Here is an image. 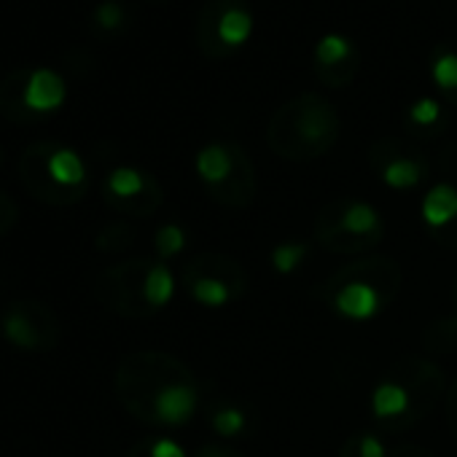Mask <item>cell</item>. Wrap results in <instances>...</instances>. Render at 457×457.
Wrapping results in <instances>:
<instances>
[{"label":"cell","mask_w":457,"mask_h":457,"mask_svg":"<svg viewBox=\"0 0 457 457\" xmlns=\"http://www.w3.org/2000/svg\"><path fill=\"white\" fill-rule=\"evenodd\" d=\"M342 135V119L331 100L304 92L275 111L267 127L270 148L288 162H310L326 156Z\"/></svg>","instance_id":"cell-1"},{"label":"cell","mask_w":457,"mask_h":457,"mask_svg":"<svg viewBox=\"0 0 457 457\" xmlns=\"http://www.w3.org/2000/svg\"><path fill=\"white\" fill-rule=\"evenodd\" d=\"M20 180L25 191L52 207H68L89 191V170L79 151L57 140L30 143L20 156Z\"/></svg>","instance_id":"cell-2"},{"label":"cell","mask_w":457,"mask_h":457,"mask_svg":"<svg viewBox=\"0 0 457 457\" xmlns=\"http://www.w3.org/2000/svg\"><path fill=\"white\" fill-rule=\"evenodd\" d=\"M194 377V371L164 350L129 353L116 369V395L121 406L140 422L151 425L154 401L175 382Z\"/></svg>","instance_id":"cell-3"},{"label":"cell","mask_w":457,"mask_h":457,"mask_svg":"<svg viewBox=\"0 0 457 457\" xmlns=\"http://www.w3.org/2000/svg\"><path fill=\"white\" fill-rule=\"evenodd\" d=\"M315 240L328 253L358 256L385 240V220L377 207L361 199H334L315 218Z\"/></svg>","instance_id":"cell-4"},{"label":"cell","mask_w":457,"mask_h":457,"mask_svg":"<svg viewBox=\"0 0 457 457\" xmlns=\"http://www.w3.org/2000/svg\"><path fill=\"white\" fill-rule=\"evenodd\" d=\"M65 100L68 84L52 68H22L0 79V116L12 124H38Z\"/></svg>","instance_id":"cell-5"},{"label":"cell","mask_w":457,"mask_h":457,"mask_svg":"<svg viewBox=\"0 0 457 457\" xmlns=\"http://www.w3.org/2000/svg\"><path fill=\"white\" fill-rule=\"evenodd\" d=\"M180 283L196 304L220 310L243 296L248 275L240 262L223 253H199L180 267Z\"/></svg>","instance_id":"cell-6"},{"label":"cell","mask_w":457,"mask_h":457,"mask_svg":"<svg viewBox=\"0 0 457 457\" xmlns=\"http://www.w3.org/2000/svg\"><path fill=\"white\" fill-rule=\"evenodd\" d=\"M253 28L243 0H207L196 17V46L207 60H226L251 41Z\"/></svg>","instance_id":"cell-7"},{"label":"cell","mask_w":457,"mask_h":457,"mask_svg":"<svg viewBox=\"0 0 457 457\" xmlns=\"http://www.w3.org/2000/svg\"><path fill=\"white\" fill-rule=\"evenodd\" d=\"M6 342L22 353H49L60 345V318L44 302H12L0 318Z\"/></svg>","instance_id":"cell-8"},{"label":"cell","mask_w":457,"mask_h":457,"mask_svg":"<svg viewBox=\"0 0 457 457\" xmlns=\"http://www.w3.org/2000/svg\"><path fill=\"white\" fill-rule=\"evenodd\" d=\"M154 262L148 259H129L108 267L97 278V299L105 310L121 318H148L154 310L145 302V275Z\"/></svg>","instance_id":"cell-9"},{"label":"cell","mask_w":457,"mask_h":457,"mask_svg":"<svg viewBox=\"0 0 457 457\" xmlns=\"http://www.w3.org/2000/svg\"><path fill=\"white\" fill-rule=\"evenodd\" d=\"M103 196H105V204L124 218H148L164 202V191L159 180L151 172L129 167V164L108 172L103 183Z\"/></svg>","instance_id":"cell-10"},{"label":"cell","mask_w":457,"mask_h":457,"mask_svg":"<svg viewBox=\"0 0 457 457\" xmlns=\"http://www.w3.org/2000/svg\"><path fill=\"white\" fill-rule=\"evenodd\" d=\"M369 164L379 175V180L395 191L420 186L430 172L428 159L414 145H409L398 137L377 140L369 151Z\"/></svg>","instance_id":"cell-11"},{"label":"cell","mask_w":457,"mask_h":457,"mask_svg":"<svg viewBox=\"0 0 457 457\" xmlns=\"http://www.w3.org/2000/svg\"><path fill=\"white\" fill-rule=\"evenodd\" d=\"M393 377L403 382L411 395V414L406 420V428L420 422L433 409V403L444 395V374L428 358H403L393 369Z\"/></svg>","instance_id":"cell-12"},{"label":"cell","mask_w":457,"mask_h":457,"mask_svg":"<svg viewBox=\"0 0 457 457\" xmlns=\"http://www.w3.org/2000/svg\"><path fill=\"white\" fill-rule=\"evenodd\" d=\"M350 280L371 283V286L382 294L385 304H393L395 296H398V291H401V270H398V264H395L393 259H379V256H377V259L353 262V264L342 267L337 275L328 278V283H326L320 291H315V296H318V299H326L337 286L350 283Z\"/></svg>","instance_id":"cell-13"},{"label":"cell","mask_w":457,"mask_h":457,"mask_svg":"<svg viewBox=\"0 0 457 457\" xmlns=\"http://www.w3.org/2000/svg\"><path fill=\"white\" fill-rule=\"evenodd\" d=\"M326 302H331V307L347 318V320H371L374 315H379L387 304L382 299V294L371 286V283H363V280H350V283H342L337 286Z\"/></svg>","instance_id":"cell-14"},{"label":"cell","mask_w":457,"mask_h":457,"mask_svg":"<svg viewBox=\"0 0 457 457\" xmlns=\"http://www.w3.org/2000/svg\"><path fill=\"white\" fill-rule=\"evenodd\" d=\"M256 170L253 162L248 156V151L243 145H237V159H235V170L220 186L207 188V194L223 204V207H248L256 199Z\"/></svg>","instance_id":"cell-15"},{"label":"cell","mask_w":457,"mask_h":457,"mask_svg":"<svg viewBox=\"0 0 457 457\" xmlns=\"http://www.w3.org/2000/svg\"><path fill=\"white\" fill-rule=\"evenodd\" d=\"M371 414L387 428V430H401L406 428V420L411 414V395L403 382L395 377L382 379L374 393H371Z\"/></svg>","instance_id":"cell-16"},{"label":"cell","mask_w":457,"mask_h":457,"mask_svg":"<svg viewBox=\"0 0 457 457\" xmlns=\"http://www.w3.org/2000/svg\"><path fill=\"white\" fill-rule=\"evenodd\" d=\"M235 159H237V143H207L204 148H199L194 167L204 188H215L232 175Z\"/></svg>","instance_id":"cell-17"},{"label":"cell","mask_w":457,"mask_h":457,"mask_svg":"<svg viewBox=\"0 0 457 457\" xmlns=\"http://www.w3.org/2000/svg\"><path fill=\"white\" fill-rule=\"evenodd\" d=\"M420 212H422V220L430 235L446 228L457 218V183H436L422 196Z\"/></svg>","instance_id":"cell-18"},{"label":"cell","mask_w":457,"mask_h":457,"mask_svg":"<svg viewBox=\"0 0 457 457\" xmlns=\"http://www.w3.org/2000/svg\"><path fill=\"white\" fill-rule=\"evenodd\" d=\"M406 129L414 137H436L438 132H444L446 116L441 103L436 97H420L417 103H411L406 111Z\"/></svg>","instance_id":"cell-19"},{"label":"cell","mask_w":457,"mask_h":457,"mask_svg":"<svg viewBox=\"0 0 457 457\" xmlns=\"http://www.w3.org/2000/svg\"><path fill=\"white\" fill-rule=\"evenodd\" d=\"M433 84L438 87L441 97L457 108V44H441L433 52L430 62Z\"/></svg>","instance_id":"cell-20"},{"label":"cell","mask_w":457,"mask_h":457,"mask_svg":"<svg viewBox=\"0 0 457 457\" xmlns=\"http://www.w3.org/2000/svg\"><path fill=\"white\" fill-rule=\"evenodd\" d=\"M175 296V275L172 270L164 264V262H154L148 275H145V302L148 307L156 312V310H164Z\"/></svg>","instance_id":"cell-21"},{"label":"cell","mask_w":457,"mask_h":457,"mask_svg":"<svg viewBox=\"0 0 457 457\" xmlns=\"http://www.w3.org/2000/svg\"><path fill=\"white\" fill-rule=\"evenodd\" d=\"M355 54L358 52L350 38H345L339 33H328L315 46V68H337V65L353 60Z\"/></svg>","instance_id":"cell-22"},{"label":"cell","mask_w":457,"mask_h":457,"mask_svg":"<svg viewBox=\"0 0 457 457\" xmlns=\"http://www.w3.org/2000/svg\"><path fill=\"white\" fill-rule=\"evenodd\" d=\"M135 245V228L127 220H113L95 237V248L105 256H119Z\"/></svg>","instance_id":"cell-23"},{"label":"cell","mask_w":457,"mask_h":457,"mask_svg":"<svg viewBox=\"0 0 457 457\" xmlns=\"http://www.w3.org/2000/svg\"><path fill=\"white\" fill-rule=\"evenodd\" d=\"M210 425L220 438H235V436L245 433L248 414L240 406H215L210 411Z\"/></svg>","instance_id":"cell-24"},{"label":"cell","mask_w":457,"mask_h":457,"mask_svg":"<svg viewBox=\"0 0 457 457\" xmlns=\"http://www.w3.org/2000/svg\"><path fill=\"white\" fill-rule=\"evenodd\" d=\"M422 345L428 353H449L452 347H457V315L430 323L422 337Z\"/></svg>","instance_id":"cell-25"},{"label":"cell","mask_w":457,"mask_h":457,"mask_svg":"<svg viewBox=\"0 0 457 457\" xmlns=\"http://www.w3.org/2000/svg\"><path fill=\"white\" fill-rule=\"evenodd\" d=\"M186 248V232L178 226V223H164L159 226V232L154 235V251H156V259L159 262H170L175 259L180 251Z\"/></svg>","instance_id":"cell-26"},{"label":"cell","mask_w":457,"mask_h":457,"mask_svg":"<svg viewBox=\"0 0 457 457\" xmlns=\"http://www.w3.org/2000/svg\"><path fill=\"white\" fill-rule=\"evenodd\" d=\"M124 22H127V9L119 4V0H103V4H97L92 12V25L97 33L113 36L124 28Z\"/></svg>","instance_id":"cell-27"},{"label":"cell","mask_w":457,"mask_h":457,"mask_svg":"<svg viewBox=\"0 0 457 457\" xmlns=\"http://www.w3.org/2000/svg\"><path fill=\"white\" fill-rule=\"evenodd\" d=\"M387 446L385 441L377 436V433H358V436H350L342 449H339V457H387Z\"/></svg>","instance_id":"cell-28"},{"label":"cell","mask_w":457,"mask_h":457,"mask_svg":"<svg viewBox=\"0 0 457 457\" xmlns=\"http://www.w3.org/2000/svg\"><path fill=\"white\" fill-rule=\"evenodd\" d=\"M310 248L304 243H283L272 251V270L278 275H291L294 270H299L307 259Z\"/></svg>","instance_id":"cell-29"},{"label":"cell","mask_w":457,"mask_h":457,"mask_svg":"<svg viewBox=\"0 0 457 457\" xmlns=\"http://www.w3.org/2000/svg\"><path fill=\"white\" fill-rule=\"evenodd\" d=\"M358 68H361V54H355L353 60H347V62H342V65H337V68H315V73H318V79H320L326 87L342 89V87L353 84Z\"/></svg>","instance_id":"cell-30"},{"label":"cell","mask_w":457,"mask_h":457,"mask_svg":"<svg viewBox=\"0 0 457 457\" xmlns=\"http://www.w3.org/2000/svg\"><path fill=\"white\" fill-rule=\"evenodd\" d=\"M17 215H20L17 202L6 191H0V237H6L17 226Z\"/></svg>","instance_id":"cell-31"},{"label":"cell","mask_w":457,"mask_h":457,"mask_svg":"<svg viewBox=\"0 0 457 457\" xmlns=\"http://www.w3.org/2000/svg\"><path fill=\"white\" fill-rule=\"evenodd\" d=\"M151 457H188V454L172 438H154L151 441Z\"/></svg>","instance_id":"cell-32"},{"label":"cell","mask_w":457,"mask_h":457,"mask_svg":"<svg viewBox=\"0 0 457 457\" xmlns=\"http://www.w3.org/2000/svg\"><path fill=\"white\" fill-rule=\"evenodd\" d=\"M446 422H449L452 438L457 441V379H454V385L446 390Z\"/></svg>","instance_id":"cell-33"},{"label":"cell","mask_w":457,"mask_h":457,"mask_svg":"<svg viewBox=\"0 0 457 457\" xmlns=\"http://www.w3.org/2000/svg\"><path fill=\"white\" fill-rule=\"evenodd\" d=\"M438 245H444V248H449V251H457V218L446 226V228H441V232H436V235H430Z\"/></svg>","instance_id":"cell-34"},{"label":"cell","mask_w":457,"mask_h":457,"mask_svg":"<svg viewBox=\"0 0 457 457\" xmlns=\"http://www.w3.org/2000/svg\"><path fill=\"white\" fill-rule=\"evenodd\" d=\"M194 457H243L237 449H232V446H220V444H204V446H199V452L194 454Z\"/></svg>","instance_id":"cell-35"},{"label":"cell","mask_w":457,"mask_h":457,"mask_svg":"<svg viewBox=\"0 0 457 457\" xmlns=\"http://www.w3.org/2000/svg\"><path fill=\"white\" fill-rule=\"evenodd\" d=\"M387 457H436V454L425 446H417V444H401V446L390 449Z\"/></svg>","instance_id":"cell-36"},{"label":"cell","mask_w":457,"mask_h":457,"mask_svg":"<svg viewBox=\"0 0 457 457\" xmlns=\"http://www.w3.org/2000/svg\"><path fill=\"white\" fill-rule=\"evenodd\" d=\"M151 441H154V438H145V441L135 444V446L127 452V457H151Z\"/></svg>","instance_id":"cell-37"},{"label":"cell","mask_w":457,"mask_h":457,"mask_svg":"<svg viewBox=\"0 0 457 457\" xmlns=\"http://www.w3.org/2000/svg\"><path fill=\"white\" fill-rule=\"evenodd\" d=\"M4 159H6V154H4V145H0V167H4Z\"/></svg>","instance_id":"cell-38"},{"label":"cell","mask_w":457,"mask_h":457,"mask_svg":"<svg viewBox=\"0 0 457 457\" xmlns=\"http://www.w3.org/2000/svg\"><path fill=\"white\" fill-rule=\"evenodd\" d=\"M454 304H457V278H454Z\"/></svg>","instance_id":"cell-39"}]
</instances>
